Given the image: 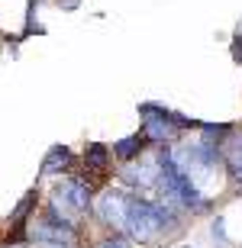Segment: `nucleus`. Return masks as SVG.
I'll list each match as a JSON object with an SVG mask.
<instances>
[{"instance_id":"1","label":"nucleus","mask_w":242,"mask_h":248,"mask_svg":"<svg viewBox=\"0 0 242 248\" xmlns=\"http://www.w3.org/2000/svg\"><path fill=\"white\" fill-rule=\"evenodd\" d=\"M177 213L175 206L168 203H152V200H142V197H129L126 200V235L136 242H152L159 239L161 232L175 229L177 226Z\"/></svg>"},{"instance_id":"2","label":"nucleus","mask_w":242,"mask_h":248,"mask_svg":"<svg viewBox=\"0 0 242 248\" xmlns=\"http://www.w3.org/2000/svg\"><path fill=\"white\" fill-rule=\"evenodd\" d=\"M126 200L129 193H120V190H107L97 203V219L113 232H123L126 229Z\"/></svg>"},{"instance_id":"3","label":"nucleus","mask_w":242,"mask_h":248,"mask_svg":"<svg viewBox=\"0 0 242 248\" xmlns=\"http://www.w3.org/2000/svg\"><path fill=\"white\" fill-rule=\"evenodd\" d=\"M58 200L75 213H91L94 210L91 206V187H87L84 177H71V181H65L62 187H55V203Z\"/></svg>"},{"instance_id":"4","label":"nucleus","mask_w":242,"mask_h":248,"mask_svg":"<svg viewBox=\"0 0 242 248\" xmlns=\"http://www.w3.org/2000/svg\"><path fill=\"white\" fill-rule=\"evenodd\" d=\"M36 200H39L36 190H29L26 197H23V200L16 203V210L10 213V229H13V232H10V242H19V239H23V229H26L29 213L36 210Z\"/></svg>"},{"instance_id":"5","label":"nucleus","mask_w":242,"mask_h":248,"mask_svg":"<svg viewBox=\"0 0 242 248\" xmlns=\"http://www.w3.org/2000/svg\"><path fill=\"white\" fill-rule=\"evenodd\" d=\"M142 148H145V139H142V132H136V136H126L120 142H113L110 155L120 158V161H136L142 155Z\"/></svg>"},{"instance_id":"6","label":"nucleus","mask_w":242,"mask_h":248,"mask_svg":"<svg viewBox=\"0 0 242 248\" xmlns=\"http://www.w3.org/2000/svg\"><path fill=\"white\" fill-rule=\"evenodd\" d=\"M110 148L100 145V142H91V145L84 148V165H87V171H94V174H107V168H110Z\"/></svg>"},{"instance_id":"7","label":"nucleus","mask_w":242,"mask_h":248,"mask_svg":"<svg viewBox=\"0 0 242 248\" xmlns=\"http://www.w3.org/2000/svg\"><path fill=\"white\" fill-rule=\"evenodd\" d=\"M71 165H75V155H71L65 145H55V148H48L46 161H42V174H62V171H68Z\"/></svg>"},{"instance_id":"8","label":"nucleus","mask_w":242,"mask_h":248,"mask_svg":"<svg viewBox=\"0 0 242 248\" xmlns=\"http://www.w3.org/2000/svg\"><path fill=\"white\" fill-rule=\"evenodd\" d=\"M229 132H233V126H229V123H207V126H204V139H200V142H204V145H210V148H216L226 136H229Z\"/></svg>"},{"instance_id":"9","label":"nucleus","mask_w":242,"mask_h":248,"mask_svg":"<svg viewBox=\"0 0 242 248\" xmlns=\"http://www.w3.org/2000/svg\"><path fill=\"white\" fill-rule=\"evenodd\" d=\"M226 168H229V174L233 181H242V136H236V148L233 152H226Z\"/></svg>"},{"instance_id":"10","label":"nucleus","mask_w":242,"mask_h":248,"mask_svg":"<svg viewBox=\"0 0 242 248\" xmlns=\"http://www.w3.org/2000/svg\"><path fill=\"white\" fill-rule=\"evenodd\" d=\"M94 248H129V242L123 239V235H107L103 242H97Z\"/></svg>"},{"instance_id":"11","label":"nucleus","mask_w":242,"mask_h":248,"mask_svg":"<svg viewBox=\"0 0 242 248\" xmlns=\"http://www.w3.org/2000/svg\"><path fill=\"white\" fill-rule=\"evenodd\" d=\"M233 58L242 64V23H239V32H236V39H233Z\"/></svg>"},{"instance_id":"12","label":"nucleus","mask_w":242,"mask_h":248,"mask_svg":"<svg viewBox=\"0 0 242 248\" xmlns=\"http://www.w3.org/2000/svg\"><path fill=\"white\" fill-rule=\"evenodd\" d=\"M78 3H81V0H62V7H65V10H78Z\"/></svg>"}]
</instances>
